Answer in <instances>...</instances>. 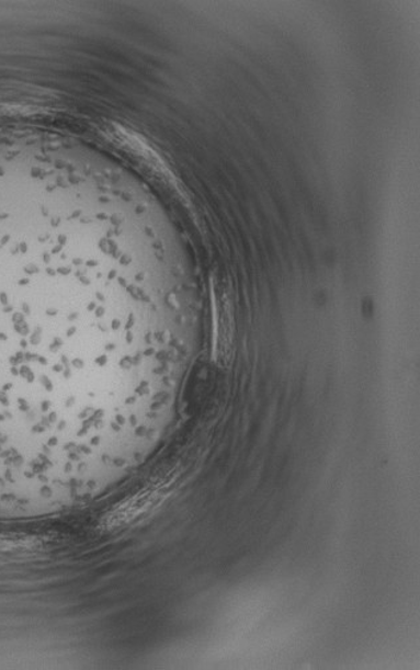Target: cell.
Masks as SVG:
<instances>
[{
  "mask_svg": "<svg viewBox=\"0 0 420 670\" xmlns=\"http://www.w3.org/2000/svg\"><path fill=\"white\" fill-rule=\"evenodd\" d=\"M167 498L164 487L147 488L135 497L125 499L111 511L106 512L100 521L99 527L103 531H116L128 527V525L140 521L141 518L149 515L158 509L162 500Z\"/></svg>",
  "mask_w": 420,
  "mask_h": 670,
  "instance_id": "1",
  "label": "cell"
}]
</instances>
